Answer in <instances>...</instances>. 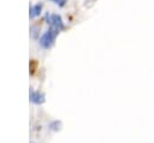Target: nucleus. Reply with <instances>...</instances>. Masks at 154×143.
<instances>
[{
  "mask_svg": "<svg viewBox=\"0 0 154 143\" xmlns=\"http://www.w3.org/2000/svg\"><path fill=\"white\" fill-rule=\"evenodd\" d=\"M59 31L53 29V28H49L48 30H46L41 37L38 38V43L40 46L43 48V49H49L53 44H54V41H55V37L58 36Z\"/></svg>",
  "mask_w": 154,
  "mask_h": 143,
  "instance_id": "1",
  "label": "nucleus"
},
{
  "mask_svg": "<svg viewBox=\"0 0 154 143\" xmlns=\"http://www.w3.org/2000/svg\"><path fill=\"white\" fill-rule=\"evenodd\" d=\"M46 22L49 24V28H53V29H55L58 31H61L65 28L63 18L58 13H52V14L46 13Z\"/></svg>",
  "mask_w": 154,
  "mask_h": 143,
  "instance_id": "2",
  "label": "nucleus"
},
{
  "mask_svg": "<svg viewBox=\"0 0 154 143\" xmlns=\"http://www.w3.org/2000/svg\"><path fill=\"white\" fill-rule=\"evenodd\" d=\"M51 2H54L57 6H59V7H64L65 5H66V2H67V0H49Z\"/></svg>",
  "mask_w": 154,
  "mask_h": 143,
  "instance_id": "6",
  "label": "nucleus"
},
{
  "mask_svg": "<svg viewBox=\"0 0 154 143\" xmlns=\"http://www.w3.org/2000/svg\"><path fill=\"white\" fill-rule=\"evenodd\" d=\"M29 99H30V102L34 105H42L46 101V96L42 91L32 90V89H30L29 91Z\"/></svg>",
  "mask_w": 154,
  "mask_h": 143,
  "instance_id": "3",
  "label": "nucleus"
},
{
  "mask_svg": "<svg viewBox=\"0 0 154 143\" xmlns=\"http://www.w3.org/2000/svg\"><path fill=\"white\" fill-rule=\"evenodd\" d=\"M30 34L32 38H37V34H38V29L36 26H31L30 28Z\"/></svg>",
  "mask_w": 154,
  "mask_h": 143,
  "instance_id": "7",
  "label": "nucleus"
},
{
  "mask_svg": "<svg viewBox=\"0 0 154 143\" xmlns=\"http://www.w3.org/2000/svg\"><path fill=\"white\" fill-rule=\"evenodd\" d=\"M42 2H37V4H35V5H31L30 6V12H29V16H30V18H35V17H37V16H40V13H41V11H42Z\"/></svg>",
  "mask_w": 154,
  "mask_h": 143,
  "instance_id": "4",
  "label": "nucleus"
},
{
  "mask_svg": "<svg viewBox=\"0 0 154 143\" xmlns=\"http://www.w3.org/2000/svg\"><path fill=\"white\" fill-rule=\"evenodd\" d=\"M48 129L51 131H59L61 129V121L60 120H52L48 124Z\"/></svg>",
  "mask_w": 154,
  "mask_h": 143,
  "instance_id": "5",
  "label": "nucleus"
},
{
  "mask_svg": "<svg viewBox=\"0 0 154 143\" xmlns=\"http://www.w3.org/2000/svg\"><path fill=\"white\" fill-rule=\"evenodd\" d=\"M30 143H36V142H30Z\"/></svg>",
  "mask_w": 154,
  "mask_h": 143,
  "instance_id": "8",
  "label": "nucleus"
}]
</instances>
